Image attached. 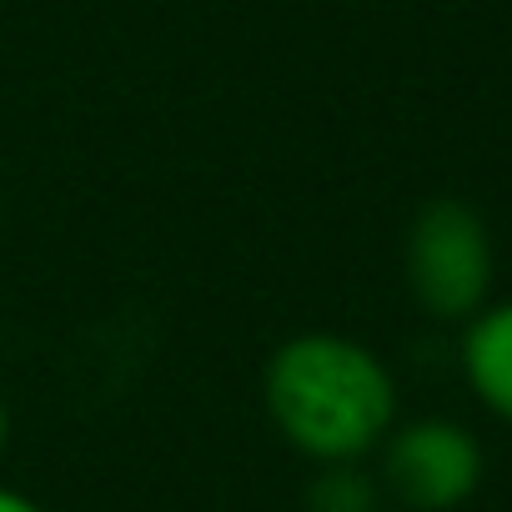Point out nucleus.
Listing matches in <instances>:
<instances>
[{
  "mask_svg": "<svg viewBox=\"0 0 512 512\" xmlns=\"http://www.w3.org/2000/svg\"><path fill=\"white\" fill-rule=\"evenodd\" d=\"M262 407L277 437L317 462H367L397 427V377L357 337L297 332L262 367Z\"/></svg>",
  "mask_w": 512,
  "mask_h": 512,
  "instance_id": "obj_1",
  "label": "nucleus"
},
{
  "mask_svg": "<svg viewBox=\"0 0 512 512\" xmlns=\"http://www.w3.org/2000/svg\"><path fill=\"white\" fill-rule=\"evenodd\" d=\"M402 267H407V292L432 322H467L472 312L487 307L492 297V236L487 221L467 201H427L402 246Z\"/></svg>",
  "mask_w": 512,
  "mask_h": 512,
  "instance_id": "obj_2",
  "label": "nucleus"
},
{
  "mask_svg": "<svg viewBox=\"0 0 512 512\" xmlns=\"http://www.w3.org/2000/svg\"><path fill=\"white\" fill-rule=\"evenodd\" d=\"M487 452L472 427L452 417H412L377 447V482L407 512H457L477 497Z\"/></svg>",
  "mask_w": 512,
  "mask_h": 512,
  "instance_id": "obj_3",
  "label": "nucleus"
},
{
  "mask_svg": "<svg viewBox=\"0 0 512 512\" xmlns=\"http://www.w3.org/2000/svg\"><path fill=\"white\" fill-rule=\"evenodd\" d=\"M457 367L467 392L512 427V302H487L462 322Z\"/></svg>",
  "mask_w": 512,
  "mask_h": 512,
  "instance_id": "obj_4",
  "label": "nucleus"
},
{
  "mask_svg": "<svg viewBox=\"0 0 512 512\" xmlns=\"http://www.w3.org/2000/svg\"><path fill=\"white\" fill-rule=\"evenodd\" d=\"M302 502L307 512H382L387 492L372 472H362V462H337V467H317Z\"/></svg>",
  "mask_w": 512,
  "mask_h": 512,
  "instance_id": "obj_5",
  "label": "nucleus"
},
{
  "mask_svg": "<svg viewBox=\"0 0 512 512\" xmlns=\"http://www.w3.org/2000/svg\"><path fill=\"white\" fill-rule=\"evenodd\" d=\"M0 512H46L36 497H26V492H16V487H6L0 482Z\"/></svg>",
  "mask_w": 512,
  "mask_h": 512,
  "instance_id": "obj_6",
  "label": "nucleus"
},
{
  "mask_svg": "<svg viewBox=\"0 0 512 512\" xmlns=\"http://www.w3.org/2000/svg\"><path fill=\"white\" fill-rule=\"evenodd\" d=\"M6 442H11V412H6V402H0V452H6Z\"/></svg>",
  "mask_w": 512,
  "mask_h": 512,
  "instance_id": "obj_7",
  "label": "nucleus"
}]
</instances>
